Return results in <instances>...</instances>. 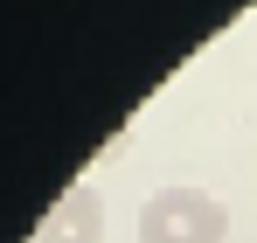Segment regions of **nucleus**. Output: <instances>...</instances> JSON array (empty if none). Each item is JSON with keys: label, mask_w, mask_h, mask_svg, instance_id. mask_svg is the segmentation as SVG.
Instances as JSON below:
<instances>
[{"label": "nucleus", "mask_w": 257, "mask_h": 243, "mask_svg": "<svg viewBox=\"0 0 257 243\" xmlns=\"http://www.w3.org/2000/svg\"><path fill=\"white\" fill-rule=\"evenodd\" d=\"M222 236H229V208L209 188L174 181L160 195H146V208H139V243H222Z\"/></svg>", "instance_id": "nucleus-1"}, {"label": "nucleus", "mask_w": 257, "mask_h": 243, "mask_svg": "<svg viewBox=\"0 0 257 243\" xmlns=\"http://www.w3.org/2000/svg\"><path fill=\"white\" fill-rule=\"evenodd\" d=\"M42 243H97L104 236V202H97V188H63V202L42 215V229H35Z\"/></svg>", "instance_id": "nucleus-2"}]
</instances>
